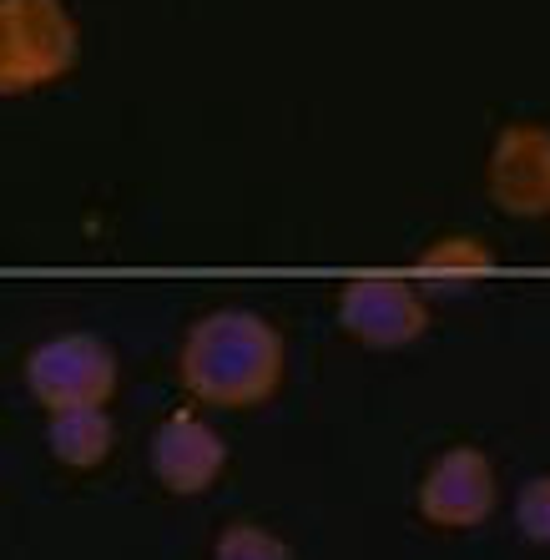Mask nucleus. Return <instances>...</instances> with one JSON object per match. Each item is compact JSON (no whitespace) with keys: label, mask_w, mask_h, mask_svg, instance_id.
<instances>
[{"label":"nucleus","mask_w":550,"mask_h":560,"mask_svg":"<svg viewBox=\"0 0 550 560\" xmlns=\"http://www.w3.org/2000/svg\"><path fill=\"white\" fill-rule=\"evenodd\" d=\"M177 374L212 409H258L283 384V334L253 308L202 313L177 349Z\"/></svg>","instance_id":"nucleus-1"},{"label":"nucleus","mask_w":550,"mask_h":560,"mask_svg":"<svg viewBox=\"0 0 550 560\" xmlns=\"http://www.w3.org/2000/svg\"><path fill=\"white\" fill-rule=\"evenodd\" d=\"M81 61V31L61 0H0V92L56 86Z\"/></svg>","instance_id":"nucleus-2"},{"label":"nucleus","mask_w":550,"mask_h":560,"mask_svg":"<svg viewBox=\"0 0 550 560\" xmlns=\"http://www.w3.org/2000/svg\"><path fill=\"white\" fill-rule=\"evenodd\" d=\"M26 389L46 415L81 405H112L117 353L92 334H56L26 353Z\"/></svg>","instance_id":"nucleus-3"},{"label":"nucleus","mask_w":550,"mask_h":560,"mask_svg":"<svg viewBox=\"0 0 550 560\" xmlns=\"http://www.w3.org/2000/svg\"><path fill=\"white\" fill-rule=\"evenodd\" d=\"M495 495L500 485L490 455L475 450V444H455L445 455H434V465L424 469L414 505H420V515L434 530H475V525L490 521Z\"/></svg>","instance_id":"nucleus-4"},{"label":"nucleus","mask_w":550,"mask_h":560,"mask_svg":"<svg viewBox=\"0 0 550 560\" xmlns=\"http://www.w3.org/2000/svg\"><path fill=\"white\" fill-rule=\"evenodd\" d=\"M339 328L364 349H409L430 328V308L405 278H349L339 288Z\"/></svg>","instance_id":"nucleus-5"},{"label":"nucleus","mask_w":550,"mask_h":560,"mask_svg":"<svg viewBox=\"0 0 550 560\" xmlns=\"http://www.w3.org/2000/svg\"><path fill=\"white\" fill-rule=\"evenodd\" d=\"M490 202L511 218H550V131L515 121L490 142L485 162Z\"/></svg>","instance_id":"nucleus-6"},{"label":"nucleus","mask_w":550,"mask_h":560,"mask_svg":"<svg viewBox=\"0 0 550 560\" xmlns=\"http://www.w3.org/2000/svg\"><path fill=\"white\" fill-rule=\"evenodd\" d=\"M147 459H152V480H157L167 495L192 500V495H202V490H212L218 475L227 469V444L202 415L177 409V415H167L157 430H152Z\"/></svg>","instance_id":"nucleus-7"},{"label":"nucleus","mask_w":550,"mask_h":560,"mask_svg":"<svg viewBox=\"0 0 550 560\" xmlns=\"http://www.w3.org/2000/svg\"><path fill=\"white\" fill-rule=\"evenodd\" d=\"M112 444H117V424H112L106 405H81V409L46 415V450H51L56 465L96 469L112 459Z\"/></svg>","instance_id":"nucleus-8"},{"label":"nucleus","mask_w":550,"mask_h":560,"mask_svg":"<svg viewBox=\"0 0 550 560\" xmlns=\"http://www.w3.org/2000/svg\"><path fill=\"white\" fill-rule=\"evenodd\" d=\"M495 268V253L470 233H449L420 253V273L430 278H480Z\"/></svg>","instance_id":"nucleus-9"},{"label":"nucleus","mask_w":550,"mask_h":560,"mask_svg":"<svg viewBox=\"0 0 550 560\" xmlns=\"http://www.w3.org/2000/svg\"><path fill=\"white\" fill-rule=\"evenodd\" d=\"M212 560H293V550H289V540H283V535H273L268 525L233 521L223 535H218Z\"/></svg>","instance_id":"nucleus-10"},{"label":"nucleus","mask_w":550,"mask_h":560,"mask_svg":"<svg viewBox=\"0 0 550 560\" xmlns=\"http://www.w3.org/2000/svg\"><path fill=\"white\" fill-rule=\"evenodd\" d=\"M515 525L530 546H550V475H536V480L520 485L515 495Z\"/></svg>","instance_id":"nucleus-11"}]
</instances>
